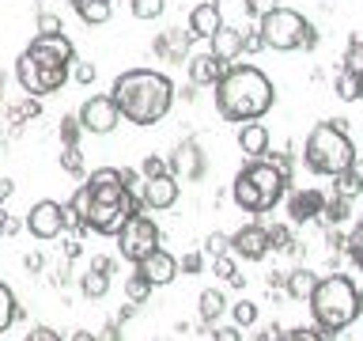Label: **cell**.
Wrapping results in <instances>:
<instances>
[{"label": "cell", "instance_id": "20", "mask_svg": "<svg viewBox=\"0 0 363 341\" xmlns=\"http://www.w3.org/2000/svg\"><path fill=\"white\" fill-rule=\"evenodd\" d=\"M208 42H212V50H208V53H212V57H220L223 65H231V61H238V57H242V31L227 27V23L212 34Z\"/></svg>", "mask_w": 363, "mask_h": 341}, {"label": "cell", "instance_id": "6", "mask_svg": "<svg viewBox=\"0 0 363 341\" xmlns=\"http://www.w3.org/2000/svg\"><path fill=\"white\" fill-rule=\"evenodd\" d=\"M311 315L314 326L322 330L325 337L348 330L359 318V300H356V284H352L345 273H333V277H318L314 292H311Z\"/></svg>", "mask_w": 363, "mask_h": 341}, {"label": "cell", "instance_id": "17", "mask_svg": "<svg viewBox=\"0 0 363 341\" xmlns=\"http://www.w3.org/2000/svg\"><path fill=\"white\" fill-rule=\"evenodd\" d=\"M322 205H325V193L322 190H299V193H291V201H288V216H291V224H311L322 216Z\"/></svg>", "mask_w": 363, "mask_h": 341}, {"label": "cell", "instance_id": "22", "mask_svg": "<svg viewBox=\"0 0 363 341\" xmlns=\"http://www.w3.org/2000/svg\"><path fill=\"white\" fill-rule=\"evenodd\" d=\"M314 284H318V273H311V269H291L288 273V281H284V288H288V296L291 300H311V292H314Z\"/></svg>", "mask_w": 363, "mask_h": 341}, {"label": "cell", "instance_id": "34", "mask_svg": "<svg viewBox=\"0 0 363 341\" xmlns=\"http://www.w3.org/2000/svg\"><path fill=\"white\" fill-rule=\"evenodd\" d=\"M345 72L363 76V38H359V34L348 42V50H345Z\"/></svg>", "mask_w": 363, "mask_h": 341}, {"label": "cell", "instance_id": "9", "mask_svg": "<svg viewBox=\"0 0 363 341\" xmlns=\"http://www.w3.org/2000/svg\"><path fill=\"white\" fill-rule=\"evenodd\" d=\"M159 243H163L159 224H155L144 209H136L129 220L118 227V250H121L125 261H133V266H136V261H144L152 250H159Z\"/></svg>", "mask_w": 363, "mask_h": 341}, {"label": "cell", "instance_id": "28", "mask_svg": "<svg viewBox=\"0 0 363 341\" xmlns=\"http://www.w3.org/2000/svg\"><path fill=\"white\" fill-rule=\"evenodd\" d=\"M212 269H216V277H223V281H231V284L242 288V273H238V261H235L231 250H227V254H216L212 258Z\"/></svg>", "mask_w": 363, "mask_h": 341}, {"label": "cell", "instance_id": "50", "mask_svg": "<svg viewBox=\"0 0 363 341\" xmlns=\"http://www.w3.org/2000/svg\"><path fill=\"white\" fill-rule=\"evenodd\" d=\"M118 175H121V182H125V186L133 190V182H136V175H140V170H133V167H118Z\"/></svg>", "mask_w": 363, "mask_h": 341}, {"label": "cell", "instance_id": "48", "mask_svg": "<svg viewBox=\"0 0 363 341\" xmlns=\"http://www.w3.org/2000/svg\"><path fill=\"white\" fill-rule=\"evenodd\" d=\"M257 50H265V42H261V34H257V31L242 34V53H257Z\"/></svg>", "mask_w": 363, "mask_h": 341}, {"label": "cell", "instance_id": "43", "mask_svg": "<svg viewBox=\"0 0 363 341\" xmlns=\"http://www.w3.org/2000/svg\"><path fill=\"white\" fill-rule=\"evenodd\" d=\"M38 114H42V107H38V99H23L19 102V107L16 110H11V118H16V121H27V118H38Z\"/></svg>", "mask_w": 363, "mask_h": 341}, {"label": "cell", "instance_id": "53", "mask_svg": "<svg viewBox=\"0 0 363 341\" xmlns=\"http://www.w3.org/2000/svg\"><path fill=\"white\" fill-rule=\"evenodd\" d=\"M356 300H359V315H363V288H356Z\"/></svg>", "mask_w": 363, "mask_h": 341}, {"label": "cell", "instance_id": "16", "mask_svg": "<svg viewBox=\"0 0 363 341\" xmlns=\"http://www.w3.org/2000/svg\"><path fill=\"white\" fill-rule=\"evenodd\" d=\"M186 68H189V84L193 87H216L220 76L231 65H223L220 57H212V53H193V57H186Z\"/></svg>", "mask_w": 363, "mask_h": 341}, {"label": "cell", "instance_id": "19", "mask_svg": "<svg viewBox=\"0 0 363 341\" xmlns=\"http://www.w3.org/2000/svg\"><path fill=\"white\" fill-rule=\"evenodd\" d=\"M220 27H223V11H220V4H212V0H204V4H197L189 11V34L193 38H212Z\"/></svg>", "mask_w": 363, "mask_h": 341}, {"label": "cell", "instance_id": "26", "mask_svg": "<svg viewBox=\"0 0 363 341\" xmlns=\"http://www.w3.org/2000/svg\"><path fill=\"white\" fill-rule=\"evenodd\" d=\"M79 292H84L87 300H102V296L110 292V277H106V273H95V269H87L84 277H79Z\"/></svg>", "mask_w": 363, "mask_h": 341}, {"label": "cell", "instance_id": "27", "mask_svg": "<svg viewBox=\"0 0 363 341\" xmlns=\"http://www.w3.org/2000/svg\"><path fill=\"white\" fill-rule=\"evenodd\" d=\"M19 318V303H16V292L8 288L4 281H0V334H4V330L11 326Z\"/></svg>", "mask_w": 363, "mask_h": 341}, {"label": "cell", "instance_id": "30", "mask_svg": "<svg viewBox=\"0 0 363 341\" xmlns=\"http://www.w3.org/2000/svg\"><path fill=\"white\" fill-rule=\"evenodd\" d=\"M223 307H227L223 292H216V288L201 292V318H204V323H216V318L223 315Z\"/></svg>", "mask_w": 363, "mask_h": 341}, {"label": "cell", "instance_id": "13", "mask_svg": "<svg viewBox=\"0 0 363 341\" xmlns=\"http://www.w3.org/2000/svg\"><path fill=\"white\" fill-rule=\"evenodd\" d=\"M178 193H182V182L170 175H155V178H144V190H140V205L144 209H155V212H163V209H174L178 205Z\"/></svg>", "mask_w": 363, "mask_h": 341}, {"label": "cell", "instance_id": "49", "mask_svg": "<svg viewBox=\"0 0 363 341\" xmlns=\"http://www.w3.org/2000/svg\"><path fill=\"white\" fill-rule=\"evenodd\" d=\"M91 269H95V273H106V277H110V273H113V258H91Z\"/></svg>", "mask_w": 363, "mask_h": 341}, {"label": "cell", "instance_id": "5", "mask_svg": "<svg viewBox=\"0 0 363 341\" xmlns=\"http://www.w3.org/2000/svg\"><path fill=\"white\" fill-rule=\"evenodd\" d=\"M303 163H306V170L325 175V178H337L340 170H348L356 163V144L348 136V121L345 118L318 121L303 144Z\"/></svg>", "mask_w": 363, "mask_h": 341}, {"label": "cell", "instance_id": "24", "mask_svg": "<svg viewBox=\"0 0 363 341\" xmlns=\"http://www.w3.org/2000/svg\"><path fill=\"white\" fill-rule=\"evenodd\" d=\"M76 11L87 27H102V23L110 19V0H79Z\"/></svg>", "mask_w": 363, "mask_h": 341}, {"label": "cell", "instance_id": "3", "mask_svg": "<svg viewBox=\"0 0 363 341\" xmlns=\"http://www.w3.org/2000/svg\"><path fill=\"white\" fill-rule=\"evenodd\" d=\"M277 102V87L257 65H231L216 84V110L223 121H257Z\"/></svg>", "mask_w": 363, "mask_h": 341}, {"label": "cell", "instance_id": "11", "mask_svg": "<svg viewBox=\"0 0 363 341\" xmlns=\"http://www.w3.org/2000/svg\"><path fill=\"white\" fill-rule=\"evenodd\" d=\"M23 227L34 235V239H57L65 232V205H57V201H38V205H30V212L23 216Z\"/></svg>", "mask_w": 363, "mask_h": 341}, {"label": "cell", "instance_id": "10", "mask_svg": "<svg viewBox=\"0 0 363 341\" xmlns=\"http://www.w3.org/2000/svg\"><path fill=\"white\" fill-rule=\"evenodd\" d=\"M76 121H79V129H84V133L106 136V133L118 129L121 110H118V102H113L110 95H91V99H84V107L76 110Z\"/></svg>", "mask_w": 363, "mask_h": 341}, {"label": "cell", "instance_id": "35", "mask_svg": "<svg viewBox=\"0 0 363 341\" xmlns=\"http://www.w3.org/2000/svg\"><path fill=\"white\" fill-rule=\"evenodd\" d=\"M61 170H68V175H84V156H79V144H65L61 148Z\"/></svg>", "mask_w": 363, "mask_h": 341}, {"label": "cell", "instance_id": "29", "mask_svg": "<svg viewBox=\"0 0 363 341\" xmlns=\"http://www.w3.org/2000/svg\"><path fill=\"white\" fill-rule=\"evenodd\" d=\"M333 91H337V99L356 102V99H359V76H356V72H345V68H340L337 80H333Z\"/></svg>", "mask_w": 363, "mask_h": 341}, {"label": "cell", "instance_id": "42", "mask_svg": "<svg viewBox=\"0 0 363 341\" xmlns=\"http://www.w3.org/2000/svg\"><path fill=\"white\" fill-rule=\"evenodd\" d=\"M79 121H76V114H68V118H61V141L65 144H79Z\"/></svg>", "mask_w": 363, "mask_h": 341}, {"label": "cell", "instance_id": "45", "mask_svg": "<svg viewBox=\"0 0 363 341\" xmlns=\"http://www.w3.org/2000/svg\"><path fill=\"white\" fill-rule=\"evenodd\" d=\"M204 254H227V235H220V232H216V235H208V243H204Z\"/></svg>", "mask_w": 363, "mask_h": 341}, {"label": "cell", "instance_id": "39", "mask_svg": "<svg viewBox=\"0 0 363 341\" xmlns=\"http://www.w3.org/2000/svg\"><path fill=\"white\" fill-rule=\"evenodd\" d=\"M201 269H204V250H189V254H182L178 273H186V277H197Z\"/></svg>", "mask_w": 363, "mask_h": 341}, {"label": "cell", "instance_id": "33", "mask_svg": "<svg viewBox=\"0 0 363 341\" xmlns=\"http://www.w3.org/2000/svg\"><path fill=\"white\" fill-rule=\"evenodd\" d=\"M133 16L136 19H144V23H152V19H159L163 16V8H167V0H133Z\"/></svg>", "mask_w": 363, "mask_h": 341}, {"label": "cell", "instance_id": "31", "mask_svg": "<svg viewBox=\"0 0 363 341\" xmlns=\"http://www.w3.org/2000/svg\"><path fill=\"white\" fill-rule=\"evenodd\" d=\"M125 296H129V303H144L147 296H152V284H147V277L140 269L129 273V281H125Z\"/></svg>", "mask_w": 363, "mask_h": 341}, {"label": "cell", "instance_id": "47", "mask_svg": "<svg viewBox=\"0 0 363 341\" xmlns=\"http://www.w3.org/2000/svg\"><path fill=\"white\" fill-rule=\"evenodd\" d=\"M212 341H242V330L238 326H220V330H212Z\"/></svg>", "mask_w": 363, "mask_h": 341}, {"label": "cell", "instance_id": "52", "mask_svg": "<svg viewBox=\"0 0 363 341\" xmlns=\"http://www.w3.org/2000/svg\"><path fill=\"white\" fill-rule=\"evenodd\" d=\"M11 190H16V186H11V178H0V201H8Z\"/></svg>", "mask_w": 363, "mask_h": 341}, {"label": "cell", "instance_id": "2", "mask_svg": "<svg viewBox=\"0 0 363 341\" xmlns=\"http://www.w3.org/2000/svg\"><path fill=\"white\" fill-rule=\"evenodd\" d=\"M110 99L118 102L121 118L133 125H159L174 107V84L155 68H129L113 80Z\"/></svg>", "mask_w": 363, "mask_h": 341}, {"label": "cell", "instance_id": "38", "mask_svg": "<svg viewBox=\"0 0 363 341\" xmlns=\"http://www.w3.org/2000/svg\"><path fill=\"white\" fill-rule=\"evenodd\" d=\"M345 247H348V254H352V261H356V266L363 269V220L352 227V235L345 239Z\"/></svg>", "mask_w": 363, "mask_h": 341}, {"label": "cell", "instance_id": "32", "mask_svg": "<svg viewBox=\"0 0 363 341\" xmlns=\"http://www.w3.org/2000/svg\"><path fill=\"white\" fill-rule=\"evenodd\" d=\"M277 341H325V334L318 326H291V330H277Z\"/></svg>", "mask_w": 363, "mask_h": 341}, {"label": "cell", "instance_id": "51", "mask_svg": "<svg viewBox=\"0 0 363 341\" xmlns=\"http://www.w3.org/2000/svg\"><path fill=\"white\" fill-rule=\"evenodd\" d=\"M68 341H99V334H91V330H76Z\"/></svg>", "mask_w": 363, "mask_h": 341}, {"label": "cell", "instance_id": "23", "mask_svg": "<svg viewBox=\"0 0 363 341\" xmlns=\"http://www.w3.org/2000/svg\"><path fill=\"white\" fill-rule=\"evenodd\" d=\"M333 193H337V197H348V201L356 197V193H363V163H359V159L348 170H340V175H337Z\"/></svg>", "mask_w": 363, "mask_h": 341}, {"label": "cell", "instance_id": "14", "mask_svg": "<svg viewBox=\"0 0 363 341\" xmlns=\"http://www.w3.org/2000/svg\"><path fill=\"white\" fill-rule=\"evenodd\" d=\"M167 170H170L178 182H197V178H204V152H201V144H197V141H182V144L174 148V156L167 159Z\"/></svg>", "mask_w": 363, "mask_h": 341}, {"label": "cell", "instance_id": "1", "mask_svg": "<svg viewBox=\"0 0 363 341\" xmlns=\"http://www.w3.org/2000/svg\"><path fill=\"white\" fill-rule=\"evenodd\" d=\"M72 65H76V45L68 34H34L30 45L16 61V80L30 99H45L68 84Z\"/></svg>", "mask_w": 363, "mask_h": 341}, {"label": "cell", "instance_id": "40", "mask_svg": "<svg viewBox=\"0 0 363 341\" xmlns=\"http://www.w3.org/2000/svg\"><path fill=\"white\" fill-rule=\"evenodd\" d=\"M136 170H140V175H144V178H155V175H167V159H163V156H152V152H147V156L140 159V167H136Z\"/></svg>", "mask_w": 363, "mask_h": 341}, {"label": "cell", "instance_id": "37", "mask_svg": "<svg viewBox=\"0 0 363 341\" xmlns=\"http://www.w3.org/2000/svg\"><path fill=\"white\" fill-rule=\"evenodd\" d=\"M265 235H269V250H291V232L284 224L265 227Z\"/></svg>", "mask_w": 363, "mask_h": 341}, {"label": "cell", "instance_id": "7", "mask_svg": "<svg viewBox=\"0 0 363 341\" xmlns=\"http://www.w3.org/2000/svg\"><path fill=\"white\" fill-rule=\"evenodd\" d=\"M288 175H280L272 159H250V163L235 175L231 197L242 212H269L277 209L288 193Z\"/></svg>", "mask_w": 363, "mask_h": 341}, {"label": "cell", "instance_id": "44", "mask_svg": "<svg viewBox=\"0 0 363 341\" xmlns=\"http://www.w3.org/2000/svg\"><path fill=\"white\" fill-rule=\"evenodd\" d=\"M23 341H65V337L57 334V330H50V326H34V330H30V334L23 337Z\"/></svg>", "mask_w": 363, "mask_h": 341}, {"label": "cell", "instance_id": "46", "mask_svg": "<svg viewBox=\"0 0 363 341\" xmlns=\"http://www.w3.org/2000/svg\"><path fill=\"white\" fill-rule=\"evenodd\" d=\"M72 76L79 80V84H91V80H95V65H87V61H76V65H72Z\"/></svg>", "mask_w": 363, "mask_h": 341}, {"label": "cell", "instance_id": "8", "mask_svg": "<svg viewBox=\"0 0 363 341\" xmlns=\"http://www.w3.org/2000/svg\"><path fill=\"white\" fill-rule=\"evenodd\" d=\"M257 34L269 50H280V53L299 50V45L303 50H314L318 45V31L311 23H306L295 8H280V4H272L269 11L257 16Z\"/></svg>", "mask_w": 363, "mask_h": 341}, {"label": "cell", "instance_id": "4", "mask_svg": "<svg viewBox=\"0 0 363 341\" xmlns=\"http://www.w3.org/2000/svg\"><path fill=\"white\" fill-rule=\"evenodd\" d=\"M87 186V232L95 235H118V227L129 220L136 209H144L140 197H133V190L121 182L118 167H99L91 170V178L84 182Z\"/></svg>", "mask_w": 363, "mask_h": 341}, {"label": "cell", "instance_id": "55", "mask_svg": "<svg viewBox=\"0 0 363 341\" xmlns=\"http://www.w3.org/2000/svg\"><path fill=\"white\" fill-rule=\"evenodd\" d=\"M68 4H72V8H76V4H79V0H68Z\"/></svg>", "mask_w": 363, "mask_h": 341}, {"label": "cell", "instance_id": "21", "mask_svg": "<svg viewBox=\"0 0 363 341\" xmlns=\"http://www.w3.org/2000/svg\"><path fill=\"white\" fill-rule=\"evenodd\" d=\"M189 42H193L189 31H186V34H182L178 27H174V31H163V34L155 38V53L167 57V61H182V57L189 53Z\"/></svg>", "mask_w": 363, "mask_h": 341}, {"label": "cell", "instance_id": "54", "mask_svg": "<svg viewBox=\"0 0 363 341\" xmlns=\"http://www.w3.org/2000/svg\"><path fill=\"white\" fill-rule=\"evenodd\" d=\"M359 99H363V76H359Z\"/></svg>", "mask_w": 363, "mask_h": 341}, {"label": "cell", "instance_id": "25", "mask_svg": "<svg viewBox=\"0 0 363 341\" xmlns=\"http://www.w3.org/2000/svg\"><path fill=\"white\" fill-rule=\"evenodd\" d=\"M348 216H352V201H348V197H337V193H333V197H325V205H322V220H325L329 227L345 224Z\"/></svg>", "mask_w": 363, "mask_h": 341}, {"label": "cell", "instance_id": "15", "mask_svg": "<svg viewBox=\"0 0 363 341\" xmlns=\"http://www.w3.org/2000/svg\"><path fill=\"white\" fill-rule=\"evenodd\" d=\"M136 269L147 277V284H152V288H163V284H170V281L178 277V258L170 254V250L159 247V250H152L144 261H136Z\"/></svg>", "mask_w": 363, "mask_h": 341}, {"label": "cell", "instance_id": "18", "mask_svg": "<svg viewBox=\"0 0 363 341\" xmlns=\"http://www.w3.org/2000/svg\"><path fill=\"white\" fill-rule=\"evenodd\" d=\"M269 129L265 121H242L238 125V148H242L246 159H265L269 156Z\"/></svg>", "mask_w": 363, "mask_h": 341}, {"label": "cell", "instance_id": "12", "mask_svg": "<svg viewBox=\"0 0 363 341\" xmlns=\"http://www.w3.org/2000/svg\"><path fill=\"white\" fill-rule=\"evenodd\" d=\"M227 250H231L235 258H242V261H261V258L269 254V235H265V227H261V224L238 227L235 235H227Z\"/></svg>", "mask_w": 363, "mask_h": 341}, {"label": "cell", "instance_id": "41", "mask_svg": "<svg viewBox=\"0 0 363 341\" xmlns=\"http://www.w3.org/2000/svg\"><path fill=\"white\" fill-rule=\"evenodd\" d=\"M38 34H65V19L57 11H42L38 16Z\"/></svg>", "mask_w": 363, "mask_h": 341}, {"label": "cell", "instance_id": "36", "mask_svg": "<svg viewBox=\"0 0 363 341\" xmlns=\"http://www.w3.org/2000/svg\"><path fill=\"white\" fill-rule=\"evenodd\" d=\"M231 318H235V326L242 330V326H254L257 323V303H250V300H238L231 307Z\"/></svg>", "mask_w": 363, "mask_h": 341}]
</instances>
